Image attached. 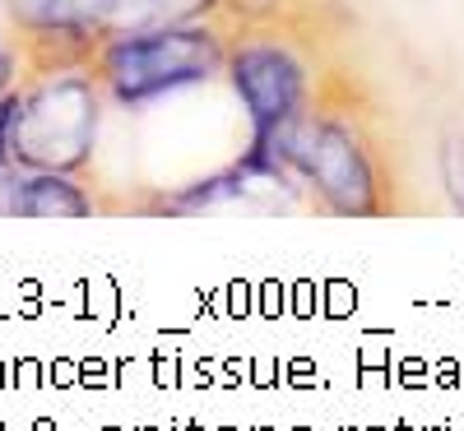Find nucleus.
<instances>
[{
	"mask_svg": "<svg viewBox=\"0 0 464 431\" xmlns=\"http://www.w3.org/2000/svg\"><path fill=\"white\" fill-rule=\"evenodd\" d=\"M218 65V47L214 37L196 33V28H163L149 37H130V43L111 47L107 70L111 84L121 98H149L190 80H205Z\"/></svg>",
	"mask_w": 464,
	"mask_h": 431,
	"instance_id": "obj_1",
	"label": "nucleus"
},
{
	"mask_svg": "<svg viewBox=\"0 0 464 431\" xmlns=\"http://www.w3.org/2000/svg\"><path fill=\"white\" fill-rule=\"evenodd\" d=\"M275 139H279V148H284V158H293L297 168H306L316 181H321V190L330 195V200L339 205V209H348V214H372V205H376V190H372V172H367V163H362V153L348 144V135L343 130H334V126H279L275 130Z\"/></svg>",
	"mask_w": 464,
	"mask_h": 431,
	"instance_id": "obj_2",
	"label": "nucleus"
},
{
	"mask_svg": "<svg viewBox=\"0 0 464 431\" xmlns=\"http://www.w3.org/2000/svg\"><path fill=\"white\" fill-rule=\"evenodd\" d=\"M232 74H237V89L256 116L260 139H269L284 121H293V111L302 102V70L288 52L279 47H246L237 61H232Z\"/></svg>",
	"mask_w": 464,
	"mask_h": 431,
	"instance_id": "obj_3",
	"label": "nucleus"
},
{
	"mask_svg": "<svg viewBox=\"0 0 464 431\" xmlns=\"http://www.w3.org/2000/svg\"><path fill=\"white\" fill-rule=\"evenodd\" d=\"M14 14L33 28H74L116 10V0H10Z\"/></svg>",
	"mask_w": 464,
	"mask_h": 431,
	"instance_id": "obj_4",
	"label": "nucleus"
},
{
	"mask_svg": "<svg viewBox=\"0 0 464 431\" xmlns=\"http://www.w3.org/2000/svg\"><path fill=\"white\" fill-rule=\"evenodd\" d=\"M24 214H65V218H80V214H89V205H84V195L74 190V186H65V181H56V177H43V181H33L28 190H24Z\"/></svg>",
	"mask_w": 464,
	"mask_h": 431,
	"instance_id": "obj_5",
	"label": "nucleus"
},
{
	"mask_svg": "<svg viewBox=\"0 0 464 431\" xmlns=\"http://www.w3.org/2000/svg\"><path fill=\"white\" fill-rule=\"evenodd\" d=\"M441 172H446V190L450 200L464 209V135H450L441 148Z\"/></svg>",
	"mask_w": 464,
	"mask_h": 431,
	"instance_id": "obj_6",
	"label": "nucleus"
},
{
	"mask_svg": "<svg viewBox=\"0 0 464 431\" xmlns=\"http://www.w3.org/2000/svg\"><path fill=\"white\" fill-rule=\"evenodd\" d=\"M14 111H19V98L0 102V158H5V148H10V121H14Z\"/></svg>",
	"mask_w": 464,
	"mask_h": 431,
	"instance_id": "obj_7",
	"label": "nucleus"
}]
</instances>
